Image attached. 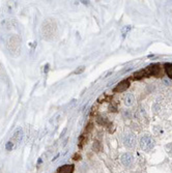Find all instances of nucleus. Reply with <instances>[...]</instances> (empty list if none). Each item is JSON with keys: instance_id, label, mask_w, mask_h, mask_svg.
Masks as SVG:
<instances>
[{"instance_id": "7", "label": "nucleus", "mask_w": 172, "mask_h": 173, "mask_svg": "<svg viewBox=\"0 0 172 173\" xmlns=\"http://www.w3.org/2000/svg\"><path fill=\"white\" fill-rule=\"evenodd\" d=\"M74 169H75V166L73 164H67V165H63L61 167H59L58 173H73Z\"/></svg>"}, {"instance_id": "12", "label": "nucleus", "mask_w": 172, "mask_h": 173, "mask_svg": "<svg viewBox=\"0 0 172 173\" xmlns=\"http://www.w3.org/2000/svg\"><path fill=\"white\" fill-rule=\"evenodd\" d=\"M84 71H85V67H77V70L75 71H74V74H76V75H79V74L83 73Z\"/></svg>"}, {"instance_id": "13", "label": "nucleus", "mask_w": 172, "mask_h": 173, "mask_svg": "<svg viewBox=\"0 0 172 173\" xmlns=\"http://www.w3.org/2000/svg\"><path fill=\"white\" fill-rule=\"evenodd\" d=\"M97 122H99L100 124H103V126H105V124L107 123V119H106V117H102V116H101V117L97 118Z\"/></svg>"}, {"instance_id": "1", "label": "nucleus", "mask_w": 172, "mask_h": 173, "mask_svg": "<svg viewBox=\"0 0 172 173\" xmlns=\"http://www.w3.org/2000/svg\"><path fill=\"white\" fill-rule=\"evenodd\" d=\"M56 27L57 26H56V23L54 20L52 19L46 20L43 23V26H41V33H43L44 38H46V40H52L56 34V29H57Z\"/></svg>"}, {"instance_id": "14", "label": "nucleus", "mask_w": 172, "mask_h": 173, "mask_svg": "<svg viewBox=\"0 0 172 173\" xmlns=\"http://www.w3.org/2000/svg\"><path fill=\"white\" fill-rule=\"evenodd\" d=\"M93 148H96V150H97V151H99V150H100V143L97 142V141L94 142V144H93Z\"/></svg>"}, {"instance_id": "6", "label": "nucleus", "mask_w": 172, "mask_h": 173, "mask_svg": "<svg viewBox=\"0 0 172 173\" xmlns=\"http://www.w3.org/2000/svg\"><path fill=\"white\" fill-rule=\"evenodd\" d=\"M129 87H130V81L123 80V81H121L119 84L116 85V87L114 88V91L115 92H123V91H126Z\"/></svg>"}, {"instance_id": "3", "label": "nucleus", "mask_w": 172, "mask_h": 173, "mask_svg": "<svg viewBox=\"0 0 172 173\" xmlns=\"http://www.w3.org/2000/svg\"><path fill=\"white\" fill-rule=\"evenodd\" d=\"M136 143H137V140H136V137L134 134L127 133L126 135L123 136V144L127 148L133 149V148H135Z\"/></svg>"}, {"instance_id": "4", "label": "nucleus", "mask_w": 172, "mask_h": 173, "mask_svg": "<svg viewBox=\"0 0 172 173\" xmlns=\"http://www.w3.org/2000/svg\"><path fill=\"white\" fill-rule=\"evenodd\" d=\"M120 162L124 167L129 168V167H131L133 165V163H134V157H133L132 154H130V153H124L121 154Z\"/></svg>"}, {"instance_id": "11", "label": "nucleus", "mask_w": 172, "mask_h": 173, "mask_svg": "<svg viewBox=\"0 0 172 173\" xmlns=\"http://www.w3.org/2000/svg\"><path fill=\"white\" fill-rule=\"evenodd\" d=\"M165 70H166L167 75L172 79V64L171 63H166L165 64Z\"/></svg>"}, {"instance_id": "9", "label": "nucleus", "mask_w": 172, "mask_h": 173, "mask_svg": "<svg viewBox=\"0 0 172 173\" xmlns=\"http://www.w3.org/2000/svg\"><path fill=\"white\" fill-rule=\"evenodd\" d=\"M133 77H134V79H136V80H140L142 78H145V77H148V75H147L146 70L144 68V70H141V71H137V73H135Z\"/></svg>"}, {"instance_id": "2", "label": "nucleus", "mask_w": 172, "mask_h": 173, "mask_svg": "<svg viewBox=\"0 0 172 173\" xmlns=\"http://www.w3.org/2000/svg\"><path fill=\"white\" fill-rule=\"evenodd\" d=\"M139 143H140V147L142 148V150L144 151H150L155 147V140L149 135L142 136Z\"/></svg>"}, {"instance_id": "5", "label": "nucleus", "mask_w": 172, "mask_h": 173, "mask_svg": "<svg viewBox=\"0 0 172 173\" xmlns=\"http://www.w3.org/2000/svg\"><path fill=\"white\" fill-rule=\"evenodd\" d=\"M145 70H146L148 76H156V77L162 76V70L159 64H152L145 68Z\"/></svg>"}, {"instance_id": "15", "label": "nucleus", "mask_w": 172, "mask_h": 173, "mask_svg": "<svg viewBox=\"0 0 172 173\" xmlns=\"http://www.w3.org/2000/svg\"><path fill=\"white\" fill-rule=\"evenodd\" d=\"M11 148H13V143H11V142H7L6 149H11Z\"/></svg>"}, {"instance_id": "10", "label": "nucleus", "mask_w": 172, "mask_h": 173, "mask_svg": "<svg viewBox=\"0 0 172 173\" xmlns=\"http://www.w3.org/2000/svg\"><path fill=\"white\" fill-rule=\"evenodd\" d=\"M22 135H23L22 130H17V132L14 135V140H16L17 142H20L21 139H22Z\"/></svg>"}, {"instance_id": "8", "label": "nucleus", "mask_w": 172, "mask_h": 173, "mask_svg": "<svg viewBox=\"0 0 172 173\" xmlns=\"http://www.w3.org/2000/svg\"><path fill=\"white\" fill-rule=\"evenodd\" d=\"M123 102H124V105L126 106H131L134 104L135 102V98H134V95H133L132 93H127L124 95L123 97Z\"/></svg>"}]
</instances>
